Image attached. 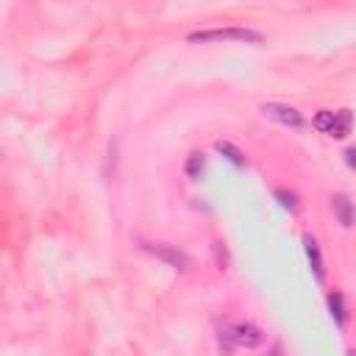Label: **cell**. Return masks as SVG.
Segmentation results:
<instances>
[{
	"mask_svg": "<svg viewBox=\"0 0 356 356\" xmlns=\"http://www.w3.org/2000/svg\"><path fill=\"white\" fill-rule=\"evenodd\" d=\"M261 342H264V334L253 323H228L220 328V337H217V345L225 356L234 353L236 348H256Z\"/></svg>",
	"mask_w": 356,
	"mask_h": 356,
	"instance_id": "6da1fadb",
	"label": "cell"
},
{
	"mask_svg": "<svg viewBox=\"0 0 356 356\" xmlns=\"http://www.w3.org/2000/svg\"><path fill=\"white\" fill-rule=\"evenodd\" d=\"M189 42H217V39H236V42H250V44H261L264 33L253 31V28H211V31H192L186 36Z\"/></svg>",
	"mask_w": 356,
	"mask_h": 356,
	"instance_id": "7a4b0ae2",
	"label": "cell"
},
{
	"mask_svg": "<svg viewBox=\"0 0 356 356\" xmlns=\"http://www.w3.org/2000/svg\"><path fill=\"white\" fill-rule=\"evenodd\" d=\"M142 248H145L147 253H153L156 259L167 261V264L175 267V270H189V267H192V259H189L181 248H175V245H167V242H142Z\"/></svg>",
	"mask_w": 356,
	"mask_h": 356,
	"instance_id": "3957f363",
	"label": "cell"
},
{
	"mask_svg": "<svg viewBox=\"0 0 356 356\" xmlns=\"http://www.w3.org/2000/svg\"><path fill=\"white\" fill-rule=\"evenodd\" d=\"M261 114L270 117V120H275V122H281V125H289V128H303L306 125V120L300 117V111L292 108V106H284V103H264L261 106Z\"/></svg>",
	"mask_w": 356,
	"mask_h": 356,
	"instance_id": "277c9868",
	"label": "cell"
},
{
	"mask_svg": "<svg viewBox=\"0 0 356 356\" xmlns=\"http://www.w3.org/2000/svg\"><path fill=\"white\" fill-rule=\"evenodd\" d=\"M303 248H306V259H309V264H312L314 278H317V281H323V278H325V267H323V253H320L317 239L306 234V236H303Z\"/></svg>",
	"mask_w": 356,
	"mask_h": 356,
	"instance_id": "5b68a950",
	"label": "cell"
},
{
	"mask_svg": "<svg viewBox=\"0 0 356 356\" xmlns=\"http://www.w3.org/2000/svg\"><path fill=\"white\" fill-rule=\"evenodd\" d=\"M331 209L337 211L342 228H350V225H353V203H350L348 195H334V197H331Z\"/></svg>",
	"mask_w": 356,
	"mask_h": 356,
	"instance_id": "8992f818",
	"label": "cell"
},
{
	"mask_svg": "<svg viewBox=\"0 0 356 356\" xmlns=\"http://www.w3.org/2000/svg\"><path fill=\"white\" fill-rule=\"evenodd\" d=\"M350 128H353V114H350V108L334 111V131H331V136H334V139H345V136L350 134Z\"/></svg>",
	"mask_w": 356,
	"mask_h": 356,
	"instance_id": "52a82bcc",
	"label": "cell"
},
{
	"mask_svg": "<svg viewBox=\"0 0 356 356\" xmlns=\"http://www.w3.org/2000/svg\"><path fill=\"white\" fill-rule=\"evenodd\" d=\"M328 309H331V317L337 320V325L345 328L348 325V306H345L342 292H328Z\"/></svg>",
	"mask_w": 356,
	"mask_h": 356,
	"instance_id": "ba28073f",
	"label": "cell"
},
{
	"mask_svg": "<svg viewBox=\"0 0 356 356\" xmlns=\"http://www.w3.org/2000/svg\"><path fill=\"white\" fill-rule=\"evenodd\" d=\"M214 150H217V153H222V156H225L236 170H242V167H245V156H242V150H239V147H234L231 142H222V139H220V142H214Z\"/></svg>",
	"mask_w": 356,
	"mask_h": 356,
	"instance_id": "9c48e42d",
	"label": "cell"
},
{
	"mask_svg": "<svg viewBox=\"0 0 356 356\" xmlns=\"http://www.w3.org/2000/svg\"><path fill=\"white\" fill-rule=\"evenodd\" d=\"M312 125H314L320 134H328V136H331V131H334V111H328V108L317 111V117H314Z\"/></svg>",
	"mask_w": 356,
	"mask_h": 356,
	"instance_id": "30bf717a",
	"label": "cell"
},
{
	"mask_svg": "<svg viewBox=\"0 0 356 356\" xmlns=\"http://www.w3.org/2000/svg\"><path fill=\"white\" fill-rule=\"evenodd\" d=\"M184 172L189 178H200V172H203V153H189V159L184 164Z\"/></svg>",
	"mask_w": 356,
	"mask_h": 356,
	"instance_id": "8fae6325",
	"label": "cell"
},
{
	"mask_svg": "<svg viewBox=\"0 0 356 356\" xmlns=\"http://www.w3.org/2000/svg\"><path fill=\"white\" fill-rule=\"evenodd\" d=\"M275 197H278V203H281L284 209H295V206H298V203H295V195L286 192V189H275Z\"/></svg>",
	"mask_w": 356,
	"mask_h": 356,
	"instance_id": "7c38bea8",
	"label": "cell"
},
{
	"mask_svg": "<svg viewBox=\"0 0 356 356\" xmlns=\"http://www.w3.org/2000/svg\"><path fill=\"white\" fill-rule=\"evenodd\" d=\"M345 161H348V167H353V150L350 147L345 150Z\"/></svg>",
	"mask_w": 356,
	"mask_h": 356,
	"instance_id": "4fadbf2b",
	"label": "cell"
},
{
	"mask_svg": "<svg viewBox=\"0 0 356 356\" xmlns=\"http://www.w3.org/2000/svg\"><path fill=\"white\" fill-rule=\"evenodd\" d=\"M270 356H281V345H273V350H270Z\"/></svg>",
	"mask_w": 356,
	"mask_h": 356,
	"instance_id": "5bb4252c",
	"label": "cell"
}]
</instances>
